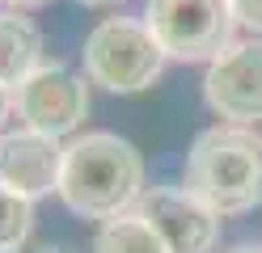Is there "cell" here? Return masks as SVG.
Listing matches in <instances>:
<instances>
[{"mask_svg":"<svg viewBox=\"0 0 262 253\" xmlns=\"http://www.w3.org/2000/svg\"><path fill=\"white\" fill-rule=\"evenodd\" d=\"M144 194V156L114 131H89L63 152L59 198L80 219L123 215Z\"/></svg>","mask_w":262,"mask_h":253,"instance_id":"1","label":"cell"},{"mask_svg":"<svg viewBox=\"0 0 262 253\" xmlns=\"http://www.w3.org/2000/svg\"><path fill=\"white\" fill-rule=\"evenodd\" d=\"M186 190L220 215L262 207V135L245 123L207 127L186 152Z\"/></svg>","mask_w":262,"mask_h":253,"instance_id":"2","label":"cell"},{"mask_svg":"<svg viewBox=\"0 0 262 253\" xmlns=\"http://www.w3.org/2000/svg\"><path fill=\"white\" fill-rule=\"evenodd\" d=\"M165 47L140 17H106L85 38V76L110 93H144L165 72Z\"/></svg>","mask_w":262,"mask_h":253,"instance_id":"3","label":"cell"},{"mask_svg":"<svg viewBox=\"0 0 262 253\" xmlns=\"http://www.w3.org/2000/svg\"><path fill=\"white\" fill-rule=\"evenodd\" d=\"M144 21L169 59L211 63L220 51L233 47L237 13L228 0H148Z\"/></svg>","mask_w":262,"mask_h":253,"instance_id":"4","label":"cell"},{"mask_svg":"<svg viewBox=\"0 0 262 253\" xmlns=\"http://www.w3.org/2000/svg\"><path fill=\"white\" fill-rule=\"evenodd\" d=\"M13 110L30 131L55 135L63 140L68 131H76L89 114V84L80 72L63 63H42L17 93H13Z\"/></svg>","mask_w":262,"mask_h":253,"instance_id":"5","label":"cell"},{"mask_svg":"<svg viewBox=\"0 0 262 253\" xmlns=\"http://www.w3.org/2000/svg\"><path fill=\"white\" fill-rule=\"evenodd\" d=\"M203 97L228 123H258L262 118V38H245L220 51L207 63Z\"/></svg>","mask_w":262,"mask_h":253,"instance_id":"6","label":"cell"},{"mask_svg":"<svg viewBox=\"0 0 262 253\" xmlns=\"http://www.w3.org/2000/svg\"><path fill=\"white\" fill-rule=\"evenodd\" d=\"M136 207L148 215V224L165 236L173 253H211L220 236V211L186 190V186H152Z\"/></svg>","mask_w":262,"mask_h":253,"instance_id":"7","label":"cell"},{"mask_svg":"<svg viewBox=\"0 0 262 253\" xmlns=\"http://www.w3.org/2000/svg\"><path fill=\"white\" fill-rule=\"evenodd\" d=\"M63 152H68V144L30 127L0 135V186H9L13 194H21L30 202L59 190Z\"/></svg>","mask_w":262,"mask_h":253,"instance_id":"8","label":"cell"},{"mask_svg":"<svg viewBox=\"0 0 262 253\" xmlns=\"http://www.w3.org/2000/svg\"><path fill=\"white\" fill-rule=\"evenodd\" d=\"M42 67V34L17 9L0 13V89L17 93L21 84Z\"/></svg>","mask_w":262,"mask_h":253,"instance_id":"9","label":"cell"},{"mask_svg":"<svg viewBox=\"0 0 262 253\" xmlns=\"http://www.w3.org/2000/svg\"><path fill=\"white\" fill-rule=\"evenodd\" d=\"M93 253H173V249L165 245V236L148 224V215L140 207H131L123 215L102 219V228L93 236Z\"/></svg>","mask_w":262,"mask_h":253,"instance_id":"10","label":"cell"},{"mask_svg":"<svg viewBox=\"0 0 262 253\" xmlns=\"http://www.w3.org/2000/svg\"><path fill=\"white\" fill-rule=\"evenodd\" d=\"M30 228H34V202L13 194L9 186H0V253L21 249Z\"/></svg>","mask_w":262,"mask_h":253,"instance_id":"11","label":"cell"},{"mask_svg":"<svg viewBox=\"0 0 262 253\" xmlns=\"http://www.w3.org/2000/svg\"><path fill=\"white\" fill-rule=\"evenodd\" d=\"M228 5H233V13H237V26L262 34V0H228Z\"/></svg>","mask_w":262,"mask_h":253,"instance_id":"12","label":"cell"},{"mask_svg":"<svg viewBox=\"0 0 262 253\" xmlns=\"http://www.w3.org/2000/svg\"><path fill=\"white\" fill-rule=\"evenodd\" d=\"M9 114H13V89H0V127H5Z\"/></svg>","mask_w":262,"mask_h":253,"instance_id":"13","label":"cell"},{"mask_svg":"<svg viewBox=\"0 0 262 253\" xmlns=\"http://www.w3.org/2000/svg\"><path fill=\"white\" fill-rule=\"evenodd\" d=\"M9 9H17V13H26V9H42V5H51V0H5Z\"/></svg>","mask_w":262,"mask_h":253,"instance_id":"14","label":"cell"},{"mask_svg":"<svg viewBox=\"0 0 262 253\" xmlns=\"http://www.w3.org/2000/svg\"><path fill=\"white\" fill-rule=\"evenodd\" d=\"M224 253H262V245H233V249H224Z\"/></svg>","mask_w":262,"mask_h":253,"instance_id":"15","label":"cell"},{"mask_svg":"<svg viewBox=\"0 0 262 253\" xmlns=\"http://www.w3.org/2000/svg\"><path fill=\"white\" fill-rule=\"evenodd\" d=\"M38 253H76V249H63V245H47V249H38Z\"/></svg>","mask_w":262,"mask_h":253,"instance_id":"16","label":"cell"},{"mask_svg":"<svg viewBox=\"0 0 262 253\" xmlns=\"http://www.w3.org/2000/svg\"><path fill=\"white\" fill-rule=\"evenodd\" d=\"M76 5H89V9H97V5H114V0H76Z\"/></svg>","mask_w":262,"mask_h":253,"instance_id":"17","label":"cell"},{"mask_svg":"<svg viewBox=\"0 0 262 253\" xmlns=\"http://www.w3.org/2000/svg\"><path fill=\"white\" fill-rule=\"evenodd\" d=\"M13 253H17V249H13Z\"/></svg>","mask_w":262,"mask_h":253,"instance_id":"18","label":"cell"}]
</instances>
